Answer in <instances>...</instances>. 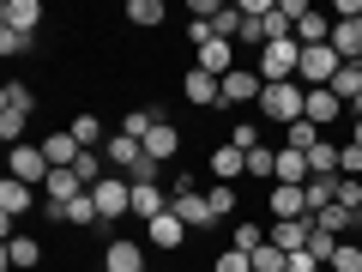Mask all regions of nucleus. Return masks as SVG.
<instances>
[{"instance_id": "f257e3e1", "label": "nucleus", "mask_w": 362, "mask_h": 272, "mask_svg": "<svg viewBox=\"0 0 362 272\" xmlns=\"http://www.w3.org/2000/svg\"><path fill=\"white\" fill-rule=\"evenodd\" d=\"M302 109H308V91H302L296 79H290V85H266V91H259V115L278 121V128H296Z\"/></svg>"}, {"instance_id": "f03ea898", "label": "nucleus", "mask_w": 362, "mask_h": 272, "mask_svg": "<svg viewBox=\"0 0 362 272\" xmlns=\"http://www.w3.org/2000/svg\"><path fill=\"white\" fill-rule=\"evenodd\" d=\"M259 79H266V85H290V79L302 73V42L290 37V42H266V49H259Z\"/></svg>"}, {"instance_id": "7ed1b4c3", "label": "nucleus", "mask_w": 362, "mask_h": 272, "mask_svg": "<svg viewBox=\"0 0 362 272\" xmlns=\"http://www.w3.org/2000/svg\"><path fill=\"white\" fill-rule=\"evenodd\" d=\"M90 200H97V212H103V224H115V218H133V181L127 176H115L109 169L97 188H90Z\"/></svg>"}, {"instance_id": "20e7f679", "label": "nucleus", "mask_w": 362, "mask_h": 272, "mask_svg": "<svg viewBox=\"0 0 362 272\" xmlns=\"http://www.w3.org/2000/svg\"><path fill=\"white\" fill-rule=\"evenodd\" d=\"M218 85H223V109H247V103L259 109V91H266V79H259V67H235V73H223Z\"/></svg>"}, {"instance_id": "39448f33", "label": "nucleus", "mask_w": 362, "mask_h": 272, "mask_svg": "<svg viewBox=\"0 0 362 272\" xmlns=\"http://www.w3.org/2000/svg\"><path fill=\"white\" fill-rule=\"evenodd\" d=\"M314 230H320V224H314V212H308V218H272V224H266V242L284 248V254H302Z\"/></svg>"}, {"instance_id": "423d86ee", "label": "nucleus", "mask_w": 362, "mask_h": 272, "mask_svg": "<svg viewBox=\"0 0 362 272\" xmlns=\"http://www.w3.org/2000/svg\"><path fill=\"white\" fill-rule=\"evenodd\" d=\"M181 97H187L194 109H223V85L206 73V67H187V73H181Z\"/></svg>"}, {"instance_id": "0eeeda50", "label": "nucleus", "mask_w": 362, "mask_h": 272, "mask_svg": "<svg viewBox=\"0 0 362 272\" xmlns=\"http://www.w3.org/2000/svg\"><path fill=\"white\" fill-rule=\"evenodd\" d=\"M78 194H90L85 181H78V169H54V176L42 181V200H49V218H61V212L73 206Z\"/></svg>"}, {"instance_id": "6e6552de", "label": "nucleus", "mask_w": 362, "mask_h": 272, "mask_svg": "<svg viewBox=\"0 0 362 272\" xmlns=\"http://www.w3.org/2000/svg\"><path fill=\"white\" fill-rule=\"evenodd\" d=\"M6 164H13V181H25V188H42V181L54 176L49 157H42V145H13V157H6Z\"/></svg>"}, {"instance_id": "1a4fd4ad", "label": "nucleus", "mask_w": 362, "mask_h": 272, "mask_svg": "<svg viewBox=\"0 0 362 272\" xmlns=\"http://www.w3.org/2000/svg\"><path fill=\"white\" fill-rule=\"evenodd\" d=\"M103 164L115 169V176H133V169H139V164H151V157H145V145H139V140H127V133H109Z\"/></svg>"}, {"instance_id": "9d476101", "label": "nucleus", "mask_w": 362, "mask_h": 272, "mask_svg": "<svg viewBox=\"0 0 362 272\" xmlns=\"http://www.w3.org/2000/svg\"><path fill=\"white\" fill-rule=\"evenodd\" d=\"M37 145H42V157H49V169H73L78 157H85V145L73 140V128H54L49 140H37Z\"/></svg>"}, {"instance_id": "9b49d317", "label": "nucleus", "mask_w": 362, "mask_h": 272, "mask_svg": "<svg viewBox=\"0 0 362 272\" xmlns=\"http://www.w3.org/2000/svg\"><path fill=\"white\" fill-rule=\"evenodd\" d=\"M103 272H145V242L115 236V242L103 248Z\"/></svg>"}, {"instance_id": "f8f14e48", "label": "nucleus", "mask_w": 362, "mask_h": 272, "mask_svg": "<svg viewBox=\"0 0 362 272\" xmlns=\"http://www.w3.org/2000/svg\"><path fill=\"white\" fill-rule=\"evenodd\" d=\"M37 206V188H25V181H0V218H6V236H13V218H25V212Z\"/></svg>"}, {"instance_id": "ddd939ff", "label": "nucleus", "mask_w": 362, "mask_h": 272, "mask_svg": "<svg viewBox=\"0 0 362 272\" xmlns=\"http://www.w3.org/2000/svg\"><path fill=\"white\" fill-rule=\"evenodd\" d=\"M145 242H151V248H163V254H175V248L187 242V224H181L175 212H157V218L145 224Z\"/></svg>"}, {"instance_id": "4468645a", "label": "nucleus", "mask_w": 362, "mask_h": 272, "mask_svg": "<svg viewBox=\"0 0 362 272\" xmlns=\"http://www.w3.org/2000/svg\"><path fill=\"white\" fill-rule=\"evenodd\" d=\"M206 169H211V181H235V176H247V152H235V145L223 140V145L206 152Z\"/></svg>"}, {"instance_id": "2eb2a0df", "label": "nucleus", "mask_w": 362, "mask_h": 272, "mask_svg": "<svg viewBox=\"0 0 362 272\" xmlns=\"http://www.w3.org/2000/svg\"><path fill=\"white\" fill-rule=\"evenodd\" d=\"M302 121H314V128H332V121H350V109L344 103H338V97H332V91H308V109H302Z\"/></svg>"}, {"instance_id": "dca6fc26", "label": "nucleus", "mask_w": 362, "mask_h": 272, "mask_svg": "<svg viewBox=\"0 0 362 272\" xmlns=\"http://www.w3.org/2000/svg\"><path fill=\"white\" fill-rule=\"evenodd\" d=\"M0 260H6V272H30V266L42 260V242H37V236H25V230H18V236H6Z\"/></svg>"}, {"instance_id": "f3484780", "label": "nucleus", "mask_w": 362, "mask_h": 272, "mask_svg": "<svg viewBox=\"0 0 362 272\" xmlns=\"http://www.w3.org/2000/svg\"><path fill=\"white\" fill-rule=\"evenodd\" d=\"M30 109H37V91H30L25 79H6V85H0V115L30 121Z\"/></svg>"}, {"instance_id": "a211bd4d", "label": "nucleus", "mask_w": 362, "mask_h": 272, "mask_svg": "<svg viewBox=\"0 0 362 272\" xmlns=\"http://www.w3.org/2000/svg\"><path fill=\"white\" fill-rule=\"evenodd\" d=\"M266 212H272V218H308V194H302V188H284V181H272Z\"/></svg>"}, {"instance_id": "6ab92c4d", "label": "nucleus", "mask_w": 362, "mask_h": 272, "mask_svg": "<svg viewBox=\"0 0 362 272\" xmlns=\"http://www.w3.org/2000/svg\"><path fill=\"white\" fill-rule=\"evenodd\" d=\"M169 212H175L187 230H211V224H218V218H211V206H206V194H175V200H169Z\"/></svg>"}, {"instance_id": "aec40b11", "label": "nucleus", "mask_w": 362, "mask_h": 272, "mask_svg": "<svg viewBox=\"0 0 362 272\" xmlns=\"http://www.w3.org/2000/svg\"><path fill=\"white\" fill-rule=\"evenodd\" d=\"M175 152H181V128L175 121H157V128L145 133V157H151V164H169Z\"/></svg>"}, {"instance_id": "412c9836", "label": "nucleus", "mask_w": 362, "mask_h": 272, "mask_svg": "<svg viewBox=\"0 0 362 272\" xmlns=\"http://www.w3.org/2000/svg\"><path fill=\"white\" fill-rule=\"evenodd\" d=\"M0 25H6V30H30V37H37L42 0H6V6H0Z\"/></svg>"}, {"instance_id": "4be33fe9", "label": "nucleus", "mask_w": 362, "mask_h": 272, "mask_svg": "<svg viewBox=\"0 0 362 272\" xmlns=\"http://www.w3.org/2000/svg\"><path fill=\"white\" fill-rule=\"evenodd\" d=\"M194 67H206L211 79H223V73H235V42H223V37H211L206 49H199V61Z\"/></svg>"}, {"instance_id": "5701e85b", "label": "nucleus", "mask_w": 362, "mask_h": 272, "mask_svg": "<svg viewBox=\"0 0 362 272\" xmlns=\"http://www.w3.org/2000/svg\"><path fill=\"white\" fill-rule=\"evenodd\" d=\"M157 212H169V194L157 188V181H133V218H145V224H151Z\"/></svg>"}, {"instance_id": "b1692460", "label": "nucleus", "mask_w": 362, "mask_h": 272, "mask_svg": "<svg viewBox=\"0 0 362 272\" xmlns=\"http://www.w3.org/2000/svg\"><path fill=\"white\" fill-rule=\"evenodd\" d=\"M308 152H290V145H278V181L284 188H308Z\"/></svg>"}, {"instance_id": "393cba45", "label": "nucleus", "mask_w": 362, "mask_h": 272, "mask_svg": "<svg viewBox=\"0 0 362 272\" xmlns=\"http://www.w3.org/2000/svg\"><path fill=\"white\" fill-rule=\"evenodd\" d=\"M296 42L302 49H326V42H332V13H314L308 6V18L296 25Z\"/></svg>"}, {"instance_id": "a878e982", "label": "nucleus", "mask_w": 362, "mask_h": 272, "mask_svg": "<svg viewBox=\"0 0 362 272\" xmlns=\"http://www.w3.org/2000/svg\"><path fill=\"white\" fill-rule=\"evenodd\" d=\"M332 49H338V61H362V18H338Z\"/></svg>"}, {"instance_id": "bb28decb", "label": "nucleus", "mask_w": 362, "mask_h": 272, "mask_svg": "<svg viewBox=\"0 0 362 272\" xmlns=\"http://www.w3.org/2000/svg\"><path fill=\"white\" fill-rule=\"evenodd\" d=\"M326 91H332L344 109H356V97H362V67H356V61H344V67H338V79H332Z\"/></svg>"}, {"instance_id": "cd10ccee", "label": "nucleus", "mask_w": 362, "mask_h": 272, "mask_svg": "<svg viewBox=\"0 0 362 272\" xmlns=\"http://www.w3.org/2000/svg\"><path fill=\"white\" fill-rule=\"evenodd\" d=\"M157 121H163V109L139 103V109H127V115H121V128H115V133H127V140H139V145H145V133H151Z\"/></svg>"}, {"instance_id": "c85d7f7f", "label": "nucleus", "mask_w": 362, "mask_h": 272, "mask_svg": "<svg viewBox=\"0 0 362 272\" xmlns=\"http://www.w3.org/2000/svg\"><path fill=\"white\" fill-rule=\"evenodd\" d=\"M314 224H320V230H332V236H356V212L338 206V200H332L326 212H314Z\"/></svg>"}, {"instance_id": "c756f323", "label": "nucleus", "mask_w": 362, "mask_h": 272, "mask_svg": "<svg viewBox=\"0 0 362 272\" xmlns=\"http://www.w3.org/2000/svg\"><path fill=\"white\" fill-rule=\"evenodd\" d=\"M163 0H127V25H139V30H157L163 25Z\"/></svg>"}, {"instance_id": "7c9ffc66", "label": "nucleus", "mask_w": 362, "mask_h": 272, "mask_svg": "<svg viewBox=\"0 0 362 272\" xmlns=\"http://www.w3.org/2000/svg\"><path fill=\"white\" fill-rule=\"evenodd\" d=\"M61 224H73V230H90V224H103V212H97V200H90V194H78L73 206L61 212Z\"/></svg>"}, {"instance_id": "2f4dec72", "label": "nucleus", "mask_w": 362, "mask_h": 272, "mask_svg": "<svg viewBox=\"0 0 362 272\" xmlns=\"http://www.w3.org/2000/svg\"><path fill=\"white\" fill-rule=\"evenodd\" d=\"M302 194H308V212H326V206L338 200V176H308Z\"/></svg>"}, {"instance_id": "473e14b6", "label": "nucleus", "mask_w": 362, "mask_h": 272, "mask_svg": "<svg viewBox=\"0 0 362 272\" xmlns=\"http://www.w3.org/2000/svg\"><path fill=\"white\" fill-rule=\"evenodd\" d=\"M326 272H362V242H356V236H344V242L332 248V260H326Z\"/></svg>"}, {"instance_id": "72a5a7b5", "label": "nucleus", "mask_w": 362, "mask_h": 272, "mask_svg": "<svg viewBox=\"0 0 362 272\" xmlns=\"http://www.w3.org/2000/svg\"><path fill=\"white\" fill-rule=\"evenodd\" d=\"M66 128H73V140L85 145V152H97V145H103V115H73Z\"/></svg>"}, {"instance_id": "f704fd0d", "label": "nucleus", "mask_w": 362, "mask_h": 272, "mask_svg": "<svg viewBox=\"0 0 362 272\" xmlns=\"http://www.w3.org/2000/svg\"><path fill=\"white\" fill-rule=\"evenodd\" d=\"M206 206H211V218H230V212H235V181H211V188H206Z\"/></svg>"}, {"instance_id": "c9c22d12", "label": "nucleus", "mask_w": 362, "mask_h": 272, "mask_svg": "<svg viewBox=\"0 0 362 272\" xmlns=\"http://www.w3.org/2000/svg\"><path fill=\"white\" fill-rule=\"evenodd\" d=\"M247 176L254 181H278V152H272V145H254V152H247Z\"/></svg>"}, {"instance_id": "e433bc0d", "label": "nucleus", "mask_w": 362, "mask_h": 272, "mask_svg": "<svg viewBox=\"0 0 362 272\" xmlns=\"http://www.w3.org/2000/svg\"><path fill=\"white\" fill-rule=\"evenodd\" d=\"M338 157H344V145L320 140V145H314V152H308V169H314V176H338Z\"/></svg>"}, {"instance_id": "4c0bfd02", "label": "nucleus", "mask_w": 362, "mask_h": 272, "mask_svg": "<svg viewBox=\"0 0 362 272\" xmlns=\"http://www.w3.org/2000/svg\"><path fill=\"white\" fill-rule=\"evenodd\" d=\"M259 242H266V224H259V218H242V224H235V236H230V248H242V254H254Z\"/></svg>"}, {"instance_id": "58836bf2", "label": "nucleus", "mask_w": 362, "mask_h": 272, "mask_svg": "<svg viewBox=\"0 0 362 272\" xmlns=\"http://www.w3.org/2000/svg\"><path fill=\"white\" fill-rule=\"evenodd\" d=\"M320 140H326V133L314 128V121H296V128H284V145H290V152H314Z\"/></svg>"}, {"instance_id": "ea45409f", "label": "nucleus", "mask_w": 362, "mask_h": 272, "mask_svg": "<svg viewBox=\"0 0 362 272\" xmlns=\"http://www.w3.org/2000/svg\"><path fill=\"white\" fill-rule=\"evenodd\" d=\"M30 49H37L30 30H6V25H0V55H6V61H13V55H30Z\"/></svg>"}, {"instance_id": "a19ab883", "label": "nucleus", "mask_w": 362, "mask_h": 272, "mask_svg": "<svg viewBox=\"0 0 362 272\" xmlns=\"http://www.w3.org/2000/svg\"><path fill=\"white\" fill-rule=\"evenodd\" d=\"M284 266H290L284 248H272V242H259V248H254V272H284Z\"/></svg>"}, {"instance_id": "79ce46f5", "label": "nucleus", "mask_w": 362, "mask_h": 272, "mask_svg": "<svg viewBox=\"0 0 362 272\" xmlns=\"http://www.w3.org/2000/svg\"><path fill=\"white\" fill-rule=\"evenodd\" d=\"M211 272H254V254H242V248H223V254L211 260Z\"/></svg>"}, {"instance_id": "37998d69", "label": "nucleus", "mask_w": 362, "mask_h": 272, "mask_svg": "<svg viewBox=\"0 0 362 272\" xmlns=\"http://www.w3.org/2000/svg\"><path fill=\"white\" fill-rule=\"evenodd\" d=\"M230 145H235V152H254V145H259V128H254V121H235V128H230Z\"/></svg>"}, {"instance_id": "c03bdc74", "label": "nucleus", "mask_w": 362, "mask_h": 272, "mask_svg": "<svg viewBox=\"0 0 362 272\" xmlns=\"http://www.w3.org/2000/svg\"><path fill=\"white\" fill-rule=\"evenodd\" d=\"M338 242H344V236H332V230H314V236H308V254H314V260H332V248H338Z\"/></svg>"}, {"instance_id": "a18cd8bd", "label": "nucleus", "mask_w": 362, "mask_h": 272, "mask_svg": "<svg viewBox=\"0 0 362 272\" xmlns=\"http://www.w3.org/2000/svg\"><path fill=\"white\" fill-rule=\"evenodd\" d=\"M338 206H350V212H362V181H350V176H338Z\"/></svg>"}, {"instance_id": "49530a36", "label": "nucleus", "mask_w": 362, "mask_h": 272, "mask_svg": "<svg viewBox=\"0 0 362 272\" xmlns=\"http://www.w3.org/2000/svg\"><path fill=\"white\" fill-rule=\"evenodd\" d=\"M338 176H350V181L362 176V145H344V157H338Z\"/></svg>"}, {"instance_id": "de8ad7c7", "label": "nucleus", "mask_w": 362, "mask_h": 272, "mask_svg": "<svg viewBox=\"0 0 362 272\" xmlns=\"http://www.w3.org/2000/svg\"><path fill=\"white\" fill-rule=\"evenodd\" d=\"M211 37H218V30H211V18H194V25H187V42H194V49H206Z\"/></svg>"}, {"instance_id": "09e8293b", "label": "nucleus", "mask_w": 362, "mask_h": 272, "mask_svg": "<svg viewBox=\"0 0 362 272\" xmlns=\"http://www.w3.org/2000/svg\"><path fill=\"white\" fill-rule=\"evenodd\" d=\"M284 272H326V260H314L308 248H302V254H290V266Z\"/></svg>"}, {"instance_id": "8fccbe9b", "label": "nucleus", "mask_w": 362, "mask_h": 272, "mask_svg": "<svg viewBox=\"0 0 362 272\" xmlns=\"http://www.w3.org/2000/svg\"><path fill=\"white\" fill-rule=\"evenodd\" d=\"M350 145H362V115H350Z\"/></svg>"}, {"instance_id": "3c124183", "label": "nucleus", "mask_w": 362, "mask_h": 272, "mask_svg": "<svg viewBox=\"0 0 362 272\" xmlns=\"http://www.w3.org/2000/svg\"><path fill=\"white\" fill-rule=\"evenodd\" d=\"M356 242H362V212H356Z\"/></svg>"}, {"instance_id": "603ef678", "label": "nucleus", "mask_w": 362, "mask_h": 272, "mask_svg": "<svg viewBox=\"0 0 362 272\" xmlns=\"http://www.w3.org/2000/svg\"><path fill=\"white\" fill-rule=\"evenodd\" d=\"M350 115H362V97H356V109H350Z\"/></svg>"}, {"instance_id": "864d4df0", "label": "nucleus", "mask_w": 362, "mask_h": 272, "mask_svg": "<svg viewBox=\"0 0 362 272\" xmlns=\"http://www.w3.org/2000/svg\"><path fill=\"white\" fill-rule=\"evenodd\" d=\"M356 67H362V61H356Z\"/></svg>"}]
</instances>
